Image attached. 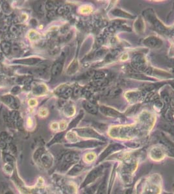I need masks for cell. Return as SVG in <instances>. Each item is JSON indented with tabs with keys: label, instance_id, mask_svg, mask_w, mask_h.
Segmentation results:
<instances>
[{
	"label": "cell",
	"instance_id": "8",
	"mask_svg": "<svg viewBox=\"0 0 174 194\" xmlns=\"http://www.w3.org/2000/svg\"><path fill=\"white\" fill-rule=\"evenodd\" d=\"M99 109L103 114L106 115L108 117H120L122 116V114L114 109H112L111 107H106L104 105H101L99 107Z\"/></svg>",
	"mask_w": 174,
	"mask_h": 194
},
{
	"label": "cell",
	"instance_id": "18",
	"mask_svg": "<svg viewBox=\"0 0 174 194\" xmlns=\"http://www.w3.org/2000/svg\"><path fill=\"white\" fill-rule=\"evenodd\" d=\"M106 191H107V184L106 179H105L103 183H102L101 185L100 186L97 194H106Z\"/></svg>",
	"mask_w": 174,
	"mask_h": 194
},
{
	"label": "cell",
	"instance_id": "31",
	"mask_svg": "<svg viewBox=\"0 0 174 194\" xmlns=\"http://www.w3.org/2000/svg\"><path fill=\"white\" fill-rule=\"evenodd\" d=\"M28 126L29 127H31L32 126H33V121H32L31 118H29L28 120Z\"/></svg>",
	"mask_w": 174,
	"mask_h": 194
},
{
	"label": "cell",
	"instance_id": "10",
	"mask_svg": "<svg viewBox=\"0 0 174 194\" xmlns=\"http://www.w3.org/2000/svg\"><path fill=\"white\" fill-rule=\"evenodd\" d=\"M134 29L137 33H142L145 29V24H144V19L139 17L138 18L136 19L134 23Z\"/></svg>",
	"mask_w": 174,
	"mask_h": 194
},
{
	"label": "cell",
	"instance_id": "13",
	"mask_svg": "<svg viewBox=\"0 0 174 194\" xmlns=\"http://www.w3.org/2000/svg\"><path fill=\"white\" fill-rule=\"evenodd\" d=\"M112 14H113V15L115 16L122 17V18H124L133 19L134 18L133 16H132L130 14H128V13H126V12L122 11V10L120 9H115L114 11H112Z\"/></svg>",
	"mask_w": 174,
	"mask_h": 194
},
{
	"label": "cell",
	"instance_id": "2",
	"mask_svg": "<svg viewBox=\"0 0 174 194\" xmlns=\"http://www.w3.org/2000/svg\"><path fill=\"white\" fill-rule=\"evenodd\" d=\"M110 132H111L110 134L112 137H118L119 138L126 139L134 135L135 130L131 126H117L112 127Z\"/></svg>",
	"mask_w": 174,
	"mask_h": 194
},
{
	"label": "cell",
	"instance_id": "6",
	"mask_svg": "<svg viewBox=\"0 0 174 194\" xmlns=\"http://www.w3.org/2000/svg\"><path fill=\"white\" fill-rule=\"evenodd\" d=\"M145 73L148 75H154L157 77L159 78H171V76L170 74H169L167 72L163 71L162 70L157 69H154L150 67H148V69L146 70Z\"/></svg>",
	"mask_w": 174,
	"mask_h": 194
},
{
	"label": "cell",
	"instance_id": "20",
	"mask_svg": "<svg viewBox=\"0 0 174 194\" xmlns=\"http://www.w3.org/2000/svg\"><path fill=\"white\" fill-rule=\"evenodd\" d=\"M83 169V167L81 165H76L75 167H73L72 170L70 171V173L71 175H75V174H77L78 173H79L80 171H81Z\"/></svg>",
	"mask_w": 174,
	"mask_h": 194
},
{
	"label": "cell",
	"instance_id": "32",
	"mask_svg": "<svg viewBox=\"0 0 174 194\" xmlns=\"http://www.w3.org/2000/svg\"><path fill=\"white\" fill-rule=\"evenodd\" d=\"M5 194H14V193L12 192L11 191H7V192L5 193Z\"/></svg>",
	"mask_w": 174,
	"mask_h": 194
},
{
	"label": "cell",
	"instance_id": "23",
	"mask_svg": "<svg viewBox=\"0 0 174 194\" xmlns=\"http://www.w3.org/2000/svg\"><path fill=\"white\" fill-rule=\"evenodd\" d=\"M77 67H78V65H77V63H75L73 62L72 63V65H71L69 68H68V71H71V73H75L76 70L77 69Z\"/></svg>",
	"mask_w": 174,
	"mask_h": 194
},
{
	"label": "cell",
	"instance_id": "12",
	"mask_svg": "<svg viewBox=\"0 0 174 194\" xmlns=\"http://www.w3.org/2000/svg\"><path fill=\"white\" fill-rule=\"evenodd\" d=\"M63 62H64V60H58L57 62L53 65V67H52V71H51L52 75L53 76H57L60 73V71H62V69Z\"/></svg>",
	"mask_w": 174,
	"mask_h": 194
},
{
	"label": "cell",
	"instance_id": "5",
	"mask_svg": "<svg viewBox=\"0 0 174 194\" xmlns=\"http://www.w3.org/2000/svg\"><path fill=\"white\" fill-rule=\"evenodd\" d=\"M103 168V167L102 166H100L99 167H97V168H94L93 170L90 171L89 175L87 177V178H86L84 183H83V186H86L88 185V184H89L95 181L97 177H98L101 175Z\"/></svg>",
	"mask_w": 174,
	"mask_h": 194
},
{
	"label": "cell",
	"instance_id": "17",
	"mask_svg": "<svg viewBox=\"0 0 174 194\" xmlns=\"http://www.w3.org/2000/svg\"><path fill=\"white\" fill-rule=\"evenodd\" d=\"M66 138H67L68 141H70V142H75L76 141H77L76 134L74 133L73 132L68 133L67 135V137H66Z\"/></svg>",
	"mask_w": 174,
	"mask_h": 194
},
{
	"label": "cell",
	"instance_id": "26",
	"mask_svg": "<svg viewBox=\"0 0 174 194\" xmlns=\"http://www.w3.org/2000/svg\"><path fill=\"white\" fill-rule=\"evenodd\" d=\"M59 127H60V129L62 130V131L67 129V122H66L65 121H61L60 123Z\"/></svg>",
	"mask_w": 174,
	"mask_h": 194
},
{
	"label": "cell",
	"instance_id": "27",
	"mask_svg": "<svg viewBox=\"0 0 174 194\" xmlns=\"http://www.w3.org/2000/svg\"><path fill=\"white\" fill-rule=\"evenodd\" d=\"M105 74L103 72H97L95 73V78H97V79H101L104 77Z\"/></svg>",
	"mask_w": 174,
	"mask_h": 194
},
{
	"label": "cell",
	"instance_id": "19",
	"mask_svg": "<svg viewBox=\"0 0 174 194\" xmlns=\"http://www.w3.org/2000/svg\"><path fill=\"white\" fill-rule=\"evenodd\" d=\"M159 192V188H157L155 186H150V187H149V188H148V190H146V194H158Z\"/></svg>",
	"mask_w": 174,
	"mask_h": 194
},
{
	"label": "cell",
	"instance_id": "11",
	"mask_svg": "<svg viewBox=\"0 0 174 194\" xmlns=\"http://www.w3.org/2000/svg\"><path fill=\"white\" fill-rule=\"evenodd\" d=\"M151 157L154 160H160L164 157V153L160 148H155L151 149L150 153Z\"/></svg>",
	"mask_w": 174,
	"mask_h": 194
},
{
	"label": "cell",
	"instance_id": "7",
	"mask_svg": "<svg viewBox=\"0 0 174 194\" xmlns=\"http://www.w3.org/2000/svg\"><path fill=\"white\" fill-rule=\"evenodd\" d=\"M125 96L128 102L134 103L140 100L141 98L142 97V93L138 91H132L127 92Z\"/></svg>",
	"mask_w": 174,
	"mask_h": 194
},
{
	"label": "cell",
	"instance_id": "3",
	"mask_svg": "<svg viewBox=\"0 0 174 194\" xmlns=\"http://www.w3.org/2000/svg\"><path fill=\"white\" fill-rule=\"evenodd\" d=\"M143 43L149 48L157 49L161 47L163 45V41L158 37L151 36L146 38L145 40L143 41Z\"/></svg>",
	"mask_w": 174,
	"mask_h": 194
},
{
	"label": "cell",
	"instance_id": "28",
	"mask_svg": "<svg viewBox=\"0 0 174 194\" xmlns=\"http://www.w3.org/2000/svg\"><path fill=\"white\" fill-rule=\"evenodd\" d=\"M80 10H81V13H87L91 11V9H90V7L89 6H88L87 9H84L83 7H81V8L80 9Z\"/></svg>",
	"mask_w": 174,
	"mask_h": 194
},
{
	"label": "cell",
	"instance_id": "14",
	"mask_svg": "<svg viewBox=\"0 0 174 194\" xmlns=\"http://www.w3.org/2000/svg\"><path fill=\"white\" fill-rule=\"evenodd\" d=\"M83 106L87 111L92 114H96L97 113V108L90 103L88 102H85L83 103Z\"/></svg>",
	"mask_w": 174,
	"mask_h": 194
},
{
	"label": "cell",
	"instance_id": "25",
	"mask_svg": "<svg viewBox=\"0 0 174 194\" xmlns=\"http://www.w3.org/2000/svg\"><path fill=\"white\" fill-rule=\"evenodd\" d=\"M121 92V90L120 89H114V90H112L111 92H110V96L111 97H114V96H116L120 94V93Z\"/></svg>",
	"mask_w": 174,
	"mask_h": 194
},
{
	"label": "cell",
	"instance_id": "22",
	"mask_svg": "<svg viewBox=\"0 0 174 194\" xmlns=\"http://www.w3.org/2000/svg\"><path fill=\"white\" fill-rule=\"evenodd\" d=\"M95 159V155L93 153H87L85 156V160L86 162H88V163H91V162L94 161Z\"/></svg>",
	"mask_w": 174,
	"mask_h": 194
},
{
	"label": "cell",
	"instance_id": "30",
	"mask_svg": "<svg viewBox=\"0 0 174 194\" xmlns=\"http://www.w3.org/2000/svg\"><path fill=\"white\" fill-rule=\"evenodd\" d=\"M51 128L53 130H57L58 128V124L57 123H55V122H54V123H53L52 124H51Z\"/></svg>",
	"mask_w": 174,
	"mask_h": 194
},
{
	"label": "cell",
	"instance_id": "16",
	"mask_svg": "<svg viewBox=\"0 0 174 194\" xmlns=\"http://www.w3.org/2000/svg\"><path fill=\"white\" fill-rule=\"evenodd\" d=\"M40 61V59H35V58H31V59H26V60H20L18 61L14 62L15 63H25V64H34Z\"/></svg>",
	"mask_w": 174,
	"mask_h": 194
},
{
	"label": "cell",
	"instance_id": "21",
	"mask_svg": "<svg viewBox=\"0 0 174 194\" xmlns=\"http://www.w3.org/2000/svg\"><path fill=\"white\" fill-rule=\"evenodd\" d=\"M83 116V112H81L80 113H79V115L77 117V118H75V119L72 122V123H71L70 125V127H73L75 126L76 125L78 124V122H79V120L82 119Z\"/></svg>",
	"mask_w": 174,
	"mask_h": 194
},
{
	"label": "cell",
	"instance_id": "4",
	"mask_svg": "<svg viewBox=\"0 0 174 194\" xmlns=\"http://www.w3.org/2000/svg\"><path fill=\"white\" fill-rule=\"evenodd\" d=\"M77 133L79 136L85 138H96L99 139H103V138L97 133L90 128H81L78 129Z\"/></svg>",
	"mask_w": 174,
	"mask_h": 194
},
{
	"label": "cell",
	"instance_id": "29",
	"mask_svg": "<svg viewBox=\"0 0 174 194\" xmlns=\"http://www.w3.org/2000/svg\"><path fill=\"white\" fill-rule=\"evenodd\" d=\"M29 104L30 105L31 107H34L37 104V102H36V100L35 99H31L29 100Z\"/></svg>",
	"mask_w": 174,
	"mask_h": 194
},
{
	"label": "cell",
	"instance_id": "15",
	"mask_svg": "<svg viewBox=\"0 0 174 194\" xmlns=\"http://www.w3.org/2000/svg\"><path fill=\"white\" fill-rule=\"evenodd\" d=\"M101 144V143H99L97 142H80V143L76 144V146L80 148H91V147H95L98 145Z\"/></svg>",
	"mask_w": 174,
	"mask_h": 194
},
{
	"label": "cell",
	"instance_id": "24",
	"mask_svg": "<svg viewBox=\"0 0 174 194\" xmlns=\"http://www.w3.org/2000/svg\"><path fill=\"white\" fill-rule=\"evenodd\" d=\"M48 111L46 108H42L41 109H40V111H39V115L42 117H45L48 115Z\"/></svg>",
	"mask_w": 174,
	"mask_h": 194
},
{
	"label": "cell",
	"instance_id": "1",
	"mask_svg": "<svg viewBox=\"0 0 174 194\" xmlns=\"http://www.w3.org/2000/svg\"><path fill=\"white\" fill-rule=\"evenodd\" d=\"M143 15L145 17L146 19L153 25V28L155 29L157 31L162 34L166 33L167 31V29L166 27L163 25L161 22L157 18L153 11L151 9H148L144 11Z\"/></svg>",
	"mask_w": 174,
	"mask_h": 194
},
{
	"label": "cell",
	"instance_id": "9",
	"mask_svg": "<svg viewBox=\"0 0 174 194\" xmlns=\"http://www.w3.org/2000/svg\"><path fill=\"white\" fill-rule=\"evenodd\" d=\"M122 148V146L120 144H114L110 145V146L108 147V148L103 151V153L101 154V157H100L99 161H101V160H103V159H104L105 157H106L108 155H109L110 153H111V152L116 151V150H118V149H121Z\"/></svg>",
	"mask_w": 174,
	"mask_h": 194
}]
</instances>
